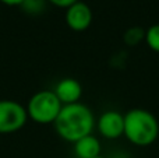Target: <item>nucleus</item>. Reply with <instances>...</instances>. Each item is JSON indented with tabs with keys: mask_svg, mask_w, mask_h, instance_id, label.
<instances>
[{
	"mask_svg": "<svg viewBox=\"0 0 159 158\" xmlns=\"http://www.w3.org/2000/svg\"><path fill=\"white\" fill-rule=\"evenodd\" d=\"M53 125L61 139L75 143L82 137L92 134L96 120L93 112L87 105L75 102L61 106Z\"/></svg>",
	"mask_w": 159,
	"mask_h": 158,
	"instance_id": "1",
	"label": "nucleus"
},
{
	"mask_svg": "<svg viewBox=\"0 0 159 158\" xmlns=\"http://www.w3.org/2000/svg\"><path fill=\"white\" fill-rule=\"evenodd\" d=\"M124 137L137 147H148L159 136V122L152 112L143 108L124 114Z\"/></svg>",
	"mask_w": 159,
	"mask_h": 158,
	"instance_id": "2",
	"label": "nucleus"
},
{
	"mask_svg": "<svg viewBox=\"0 0 159 158\" xmlns=\"http://www.w3.org/2000/svg\"><path fill=\"white\" fill-rule=\"evenodd\" d=\"M61 106L63 105L55 92L50 90H42L32 95L25 109H27L28 118H31L34 122L46 125V123L55 122Z\"/></svg>",
	"mask_w": 159,
	"mask_h": 158,
	"instance_id": "3",
	"label": "nucleus"
},
{
	"mask_svg": "<svg viewBox=\"0 0 159 158\" xmlns=\"http://www.w3.org/2000/svg\"><path fill=\"white\" fill-rule=\"evenodd\" d=\"M27 109L21 104L10 100L0 101V133H13L27 123Z\"/></svg>",
	"mask_w": 159,
	"mask_h": 158,
	"instance_id": "4",
	"label": "nucleus"
},
{
	"mask_svg": "<svg viewBox=\"0 0 159 158\" xmlns=\"http://www.w3.org/2000/svg\"><path fill=\"white\" fill-rule=\"evenodd\" d=\"M95 128L107 140H116L124 134V115L117 111H105L96 120Z\"/></svg>",
	"mask_w": 159,
	"mask_h": 158,
	"instance_id": "5",
	"label": "nucleus"
},
{
	"mask_svg": "<svg viewBox=\"0 0 159 158\" xmlns=\"http://www.w3.org/2000/svg\"><path fill=\"white\" fill-rule=\"evenodd\" d=\"M93 14L91 7L84 2L74 3L66 8V24L70 30L75 31V32H82V31L88 30L92 24Z\"/></svg>",
	"mask_w": 159,
	"mask_h": 158,
	"instance_id": "6",
	"label": "nucleus"
},
{
	"mask_svg": "<svg viewBox=\"0 0 159 158\" xmlns=\"http://www.w3.org/2000/svg\"><path fill=\"white\" fill-rule=\"evenodd\" d=\"M53 92L59 98L61 105H70V104L80 102V100L82 97V86L75 78L66 77V78H61L56 84Z\"/></svg>",
	"mask_w": 159,
	"mask_h": 158,
	"instance_id": "7",
	"label": "nucleus"
},
{
	"mask_svg": "<svg viewBox=\"0 0 159 158\" xmlns=\"http://www.w3.org/2000/svg\"><path fill=\"white\" fill-rule=\"evenodd\" d=\"M74 154L77 158H95L101 156V142L96 136H88L74 143Z\"/></svg>",
	"mask_w": 159,
	"mask_h": 158,
	"instance_id": "8",
	"label": "nucleus"
},
{
	"mask_svg": "<svg viewBox=\"0 0 159 158\" xmlns=\"http://www.w3.org/2000/svg\"><path fill=\"white\" fill-rule=\"evenodd\" d=\"M145 38V30L140 27H131L123 34V41L129 46H135L140 42H144Z\"/></svg>",
	"mask_w": 159,
	"mask_h": 158,
	"instance_id": "9",
	"label": "nucleus"
},
{
	"mask_svg": "<svg viewBox=\"0 0 159 158\" xmlns=\"http://www.w3.org/2000/svg\"><path fill=\"white\" fill-rule=\"evenodd\" d=\"M144 42L151 50L159 53V24H152L149 28H147Z\"/></svg>",
	"mask_w": 159,
	"mask_h": 158,
	"instance_id": "10",
	"label": "nucleus"
},
{
	"mask_svg": "<svg viewBox=\"0 0 159 158\" xmlns=\"http://www.w3.org/2000/svg\"><path fill=\"white\" fill-rule=\"evenodd\" d=\"M22 7L30 14H39L45 8V0H24Z\"/></svg>",
	"mask_w": 159,
	"mask_h": 158,
	"instance_id": "11",
	"label": "nucleus"
},
{
	"mask_svg": "<svg viewBox=\"0 0 159 158\" xmlns=\"http://www.w3.org/2000/svg\"><path fill=\"white\" fill-rule=\"evenodd\" d=\"M49 3L52 4L57 6V7H61V8H69L70 6H73L74 3H77L78 0H48Z\"/></svg>",
	"mask_w": 159,
	"mask_h": 158,
	"instance_id": "12",
	"label": "nucleus"
},
{
	"mask_svg": "<svg viewBox=\"0 0 159 158\" xmlns=\"http://www.w3.org/2000/svg\"><path fill=\"white\" fill-rule=\"evenodd\" d=\"M0 2L7 6H21L24 0H0Z\"/></svg>",
	"mask_w": 159,
	"mask_h": 158,
	"instance_id": "13",
	"label": "nucleus"
},
{
	"mask_svg": "<svg viewBox=\"0 0 159 158\" xmlns=\"http://www.w3.org/2000/svg\"><path fill=\"white\" fill-rule=\"evenodd\" d=\"M95 158H107V157H105V156H102V154H101V156H98V157H95Z\"/></svg>",
	"mask_w": 159,
	"mask_h": 158,
	"instance_id": "14",
	"label": "nucleus"
}]
</instances>
